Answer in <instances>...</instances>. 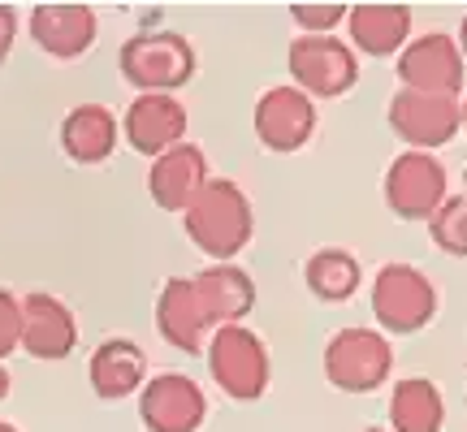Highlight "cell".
<instances>
[{
    "instance_id": "obj_21",
    "label": "cell",
    "mask_w": 467,
    "mask_h": 432,
    "mask_svg": "<svg viewBox=\"0 0 467 432\" xmlns=\"http://www.w3.org/2000/svg\"><path fill=\"white\" fill-rule=\"evenodd\" d=\"M446 428V398L441 385L429 376H402L389 389V432H441Z\"/></svg>"
},
{
    "instance_id": "obj_17",
    "label": "cell",
    "mask_w": 467,
    "mask_h": 432,
    "mask_svg": "<svg viewBox=\"0 0 467 432\" xmlns=\"http://www.w3.org/2000/svg\"><path fill=\"white\" fill-rule=\"evenodd\" d=\"M87 381L100 402H121L148 385V355L130 337H104L87 359Z\"/></svg>"
},
{
    "instance_id": "obj_28",
    "label": "cell",
    "mask_w": 467,
    "mask_h": 432,
    "mask_svg": "<svg viewBox=\"0 0 467 432\" xmlns=\"http://www.w3.org/2000/svg\"><path fill=\"white\" fill-rule=\"evenodd\" d=\"M454 39H459V52H463V61H467V14H463V22H459V35H454Z\"/></svg>"
},
{
    "instance_id": "obj_4",
    "label": "cell",
    "mask_w": 467,
    "mask_h": 432,
    "mask_svg": "<svg viewBox=\"0 0 467 432\" xmlns=\"http://www.w3.org/2000/svg\"><path fill=\"white\" fill-rule=\"evenodd\" d=\"M372 316L389 337H411L429 320L437 316V285L433 277L416 264H381V273L372 277Z\"/></svg>"
},
{
    "instance_id": "obj_11",
    "label": "cell",
    "mask_w": 467,
    "mask_h": 432,
    "mask_svg": "<svg viewBox=\"0 0 467 432\" xmlns=\"http://www.w3.org/2000/svg\"><path fill=\"white\" fill-rule=\"evenodd\" d=\"M251 126H255V139L268 151H282V156L285 151H299L317 134V100L303 96L295 83L268 87L265 96L255 100Z\"/></svg>"
},
{
    "instance_id": "obj_12",
    "label": "cell",
    "mask_w": 467,
    "mask_h": 432,
    "mask_svg": "<svg viewBox=\"0 0 467 432\" xmlns=\"http://www.w3.org/2000/svg\"><path fill=\"white\" fill-rule=\"evenodd\" d=\"M186 104L178 96H134L121 113V139L139 156H165L169 148L186 143Z\"/></svg>"
},
{
    "instance_id": "obj_16",
    "label": "cell",
    "mask_w": 467,
    "mask_h": 432,
    "mask_svg": "<svg viewBox=\"0 0 467 432\" xmlns=\"http://www.w3.org/2000/svg\"><path fill=\"white\" fill-rule=\"evenodd\" d=\"M156 333L165 337V346L182 350V355H203L208 350L213 324L203 316L191 277H169L161 285V294H156Z\"/></svg>"
},
{
    "instance_id": "obj_1",
    "label": "cell",
    "mask_w": 467,
    "mask_h": 432,
    "mask_svg": "<svg viewBox=\"0 0 467 432\" xmlns=\"http://www.w3.org/2000/svg\"><path fill=\"white\" fill-rule=\"evenodd\" d=\"M182 230L213 264H234L255 233V208L234 178H208L195 203L182 212Z\"/></svg>"
},
{
    "instance_id": "obj_18",
    "label": "cell",
    "mask_w": 467,
    "mask_h": 432,
    "mask_svg": "<svg viewBox=\"0 0 467 432\" xmlns=\"http://www.w3.org/2000/svg\"><path fill=\"white\" fill-rule=\"evenodd\" d=\"M411 26H416V14L407 5H350L347 14V31H350V48L355 57H399L407 44H411Z\"/></svg>"
},
{
    "instance_id": "obj_19",
    "label": "cell",
    "mask_w": 467,
    "mask_h": 432,
    "mask_svg": "<svg viewBox=\"0 0 467 432\" xmlns=\"http://www.w3.org/2000/svg\"><path fill=\"white\" fill-rule=\"evenodd\" d=\"M191 285H195L200 307L213 329L243 324L251 316V307H255V282H251L247 268H238V264H208L191 277Z\"/></svg>"
},
{
    "instance_id": "obj_26",
    "label": "cell",
    "mask_w": 467,
    "mask_h": 432,
    "mask_svg": "<svg viewBox=\"0 0 467 432\" xmlns=\"http://www.w3.org/2000/svg\"><path fill=\"white\" fill-rule=\"evenodd\" d=\"M14 39H17V14L9 5H0V66L9 61V52H14Z\"/></svg>"
},
{
    "instance_id": "obj_20",
    "label": "cell",
    "mask_w": 467,
    "mask_h": 432,
    "mask_svg": "<svg viewBox=\"0 0 467 432\" xmlns=\"http://www.w3.org/2000/svg\"><path fill=\"white\" fill-rule=\"evenodd\" d=\"M117 139H121V121L104 104H78L61 121V151H66V160H74V165L91 169V165L113 160Z\"/></svg>"
},
{
    "instance_id": "obj_8",
    "label": "cell",
    "mask_w": 467,
    "mask_h": 432,
    "mask_svg": "<svg viewBox=\"0 0 467 432\" xmlns=\"http://www.w3.org/2000/svg\"><path fill=\"white\" fill-rule=\"evenodd\" d=\"M463 52L459 39L446 31H429L411 39L399 52V78L407 91H424V96H446L459 100L463 96Z\"/></svg>"
},
{
    "instance_id": "obj_25",
    "label": "cell",
    "mask_w": 467,
    "mask_h": 432,
    "mask_svg": "<svg viewBox=\"0 0 467 432\" xmlns=\"http://www.w3.org/2000/svg\"><path fill=\"white\" fill-rule=\"evenodd\" d=\"M22 350V299L14 290H0V364Z\"/></svg>"
},
{
    "instance_id": "obj_23",
    "label": "cell",
    "mask_w": 467,
    "mask_h": 432,
    "mask_svg": "<svg viewBox=\"0 0 467 432\" xmlns=\"http://www.w3.org/2000/svg\"><path fill=\"white\" fill-rule=\"evenodd\" d=\"M429 233L433 242L454 260H467V200L463 195H451V200L437 208V216L429 221Z\"/></svg>"
},
{
    "instance_id": "obj_31",
    "label": "cell",
    "mask_w": 467,
    "mask_h": 432,
    "mask_svg": "<svg viewBox=\"0 0 467 432\" xmlns=\"http://www.w3.org/2000/svg\"><path fill=\"white\" fill-rule=\"evenodd\" d=\"M463 200H467V173H463Z\"/></svg>"
},
{
    "instance_id": "obj_22",
    "label": "cell",
    "mask_w": 467,
    "mask_h": 432,
    "mask_svg": "<svg viewBox=\"0 0 467 432\" xmlns=\"http://www.w3.org/2000/svg\"><path fill=\"white\" fill-rule=\"evenodd\" d=\"M303 285H307V294L320 303H350L359 294V285H364V268L355 260V251L347 247H320L307 255V264H303Z\"/></svg>"
},
{
    "instance_id": "obj_13",
    "label": "cell",
    "mask_w": 467,
    "mask_h": 432,
    "mask_svg": "<svg viewBox=\"0 0 467 432\" xmlns=\"http://www.w3.org/2000/svg\"><path fill=\"white\" fill-rule=\"evenodd\" d=\"M78 346V320L69 312L66 299L48 290L22 294V350L31 359H66Z\"/></svg>"
},
{
    "instance_id": "obj_30",
    "label": "cell",
    "mask_w": 467,
    "mask_h": 432,
    "mask_svg": "<svg viewBox=\"0 0 467 432\" xmlns=\"http://www.w3.org/2000/svg\"><path fill=\"white\" fill-rule=\"evenodd\" d=\"M0 432H22V428L17 424H0Z\"/></svg>"
},
{
    "instance_id": "obj_2",
    "label": "cell",
    "mask_w": 467,
    "mask_h": 432,
    "mask_svg": "<svg viewBox=\"0 0 467 432\" xmlns=\"http://www.w3.org/2000/svg\"><path fill=\"white\" fill-rule=\"evenodd\" d=\"M195 44L178 31H139L117 52L121 78L139 96H173L195 78Z\"/></svg>"
},
{
    "instance_id": "obj_3",
    "label": "cell",
    "mask_w": 467,
    "mask_h": 432,
    "mask_svg": "<svg viewBox=\"0 0 467 432\" xmlns=\"http://www.w3.org/2000/svg\"><path fill=\"white\" fill-rule=\"evenodd\" d=\"M208 372L225 398L234 402H260L273 381V359H268L265 337L247 324H221L208 337Z\"/></svg>"
},
{
    "instance_id": "obj_9",
    "label": "cell",
    "mask_w": 467,
    "mask_h": 432,
    "mask_svg": "<svg viewBox=\"0 0 467 432\" xmlns=\"http://www.w3.org/2000/svg\"><path fill=\"white\" fill-rule=\"evenodd\" d=\"M389 130L407 143V151H433L446 148L463 130V113H459V100L399 87L389 96Z\"/></svg>"
},
{
    "instance_id": "obj_27",
    "label": "cell",
    "mask_w": 467,
    "mask_h": 432,
    "mask_svg": "<svg viewBox=\"0 0 467 432\" xmlns=\"http://www.w3.org/2000/svg\"><path fill=\"white\" fill-rule=\"evenodd\" d=\"M9 389H14V381H9V367L0 364V402L9 398Z\"/></svg>"
},
{
    "instance_id": "obj_14",
    "label": "cell",
    "mask_w": 467,
    "mask_h": 432,
    "mask_svg": "<svg viewBox=\"0 0 467 432\" xmlns=\"http://www.w3.org/2000/svg\"><path fill=\"white\" fill-rule=\"evenodd\" d=\"M100 35V17L91 5H35L31 39L52 61H78Z\"/></svg>"
},
{
    "instance_id": "obj_29",
    "label": "cell",
    "mask_w": 467,
    "mask_h": 432,
    "mask_svg": "<svg viewBox=\"0 0 467 432\" xmlns=\"http://www.w3.org/2000/svg\"><path fill=\"white\" fill-rule=\"evenodd\" d=\"M459 113H463V134H467V91H463V100H459Z\"/></svg>"
},
{
    "instance_id": "obj_32",
    "label": "cell",
    "mask_w": 467,
    "mask_h": 432,
    "mask_svg": "<svg viewBox=\"0 0 467 432\" xmlns=\"http://www.w3.org/2000/svg\"><path fill=\"white\" fill-rule=\"evenodd\" d=\"M364 432H389V428H364Z\"/></svg>"
},
{
    "instance_id": "obj_5",
    "label": "cell",
    "mask_w": 467,
    "mask_h": 432,
    "mask_svg": "<svg viewBox=\"0 0 467 432\" xmlns=\"http://www.w3.org/2000/svg\"><path fill=\"white\" fill-rule=\"evenodd\" d=\"M394 376V346L381 329L350 324L325 342V381L342 394H372Z\"/></svg>"
},
{
    "instance_id": "obj_6",
    "label": "cell",
    "mask_w": 467,
    "mask_h": 432,
    "mask_svg": "<svg viewBox=\"0 0 467 432\" xmlns=\"http://www.w3.org/2000/svg\"><path fill=\"white\" fill-rule=\"evenodd\" d=\"M285 69L312 100H342L359 83V57L337 35H295L285 52Z\"/></svg>"
},
{
    "instance_id": "obj_10",
    "label": "cell",
    "mask_w": 467,
    "mask_h": 432,
    "mask_svg": "<svg viewBox=\"0 0 467 432\" xmlns=\"http://www.w3.org/2000/svg\"><path fill=\"white\" fill-rule=\"evenodd\" d=\"M139 419L148 432H200L208 398L186 372H156L139 389Z\"/></svg>"
},
{
    "instance_id": "obj_7",
    "label": "cell",
    "mask_w": 467,
    "mask_h": 432,
    "mask_svg": "<svg viewBox=\"0 0 467 432\" xmlns=\"http://www.w3.org/2000/svg\"><path fill=\"white\" fill-rule=\"evenodd\" d=\"M446 165L433 151H399L381 178V200L399 221H433L437 208L451 200Z\"/></svg>"
},
{
    "instance_id": "obj_15",
    "label": "cell",
    "mask_w": 467,
    "mask_h": 432,
    "mask_svg": "<svg viewBox=\"0 0 467 432\" xmlns=\"http://www.w3.org/2000/svg\"><path fill=\"white\" fill-rule=\"evenodd\" d=\"M203 186H208V156L195 143L169 148L148 169V195L161 212H186Z\"/></svg>"
},
{
    "instance_id": "obj_24",
    "label": "cell",
    "mask_w": 467,
    "mask_h": 432,
    "mask_svg": "<svg viewBox=\"0 0 467 432\" xmlns=\"http://www.w3.org/2000/svg\"><path fill=\"white\" fill-rule=\"evenodd\" d=\"M350 5H290V17L299 35H334L347 22Z\"/></svg>"
}]
</instances>
